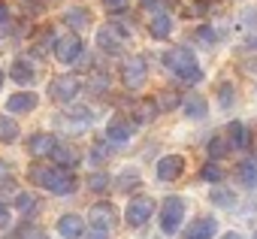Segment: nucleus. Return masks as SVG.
Returning <instances> with one entry per match:
<instances>
[{
	"label": "nucleus",
	"mask_w": 257,
	"mask_h": 239,
	"mask_svg": "<svg viewBox=\"0 0 257 239\" xmlns=\"http://www.w3.org/2000/svg\"><path fill=\"white\" fill-rule=\"evenodd\" d=\"M28 179H31L37 188L52 191V194H58V197H70V194L76 191V185H79L73 170H67V167H46V164H34V167L28 170Z\"/></svg>",
	"instance_id": "nucleus-1"
},
{
	"label": "nucleus",
	"mask_w": 257,
	"mask_h": 239,
	"mask_svg": "<svg viewBox=\"0 0 257 239\" xmlns=\"http://www.w3.org/2000/svg\"><path fill=\"white\" fill-rule=\"evenodd\" d=\"M164 64H167V70H170L179 82H185V85H197V82H203V70H200L194 52H188V49H182V46L164 52Z\"/></svg>",
	"instance_id": "nucleus-2"
},
{
	"label": "nucleus",
	"mask_w": 257,
	"mask_h": 239,
	"mask_svg": "<svg viewBox=\"0 0 257 239\" xmlns=\"http://www.w3.org/2000/svg\"><path fill=\"white\" fill-rule=\"evenodd\" d=\"M182 221H185V200L182 197H167L164 206H161V233L176 236Z\"/></svg>",
	"instance_id": "nucleus-3"
},
{
	"label": "nucleus",
	"mask_w": 257,
	"mask_h": 239,
	"mask_svg": "<svg viewBox=\"0 0 257 239\" xmlns=\"http://www.w3.org/2000/svg\"><path fill=\"white\" fill-rule=\"evenodd\" d=\"M149 79V64L143 55H134V58H127L121 64V85L124 88H131V91H140Z\"/></svg>",
	"instance_id": "nucleus-4"
},
{
	"label": "nucleus",
	"mask_w": 257,
	"mask_h": 239,
	"mask_svg": "<svg viewBox=\"0 0 257 239\" xmlns=\"http://www.w3.org/2000/svg\"><path fill=\"white\" fill-rule=\"evenodd\" d=\"M79 91H82V82H79V76H73V73L55 76V79L49 82V97L58 100V103H73Z\"/></svg>",
	"instance_id": "nucleus-5"
},
{
	"label": "nucleus",
	"mask_w": 257,
	"mask_h": 239,
	"mask_svg": "<svg viewBox=\"0 0 257 239\" xmlns=\"http://www.w3.org/2000/svg\"><path fill=\"white\" fill-rule=\"evenodd\" d=\"M152 215H155V200L143 197V194H137L131 203H127V209H124V221L131 227H143L146 221H152Z\"/></svg>",
	"instance_id": "nucleus-6"
},
{
	"label": "nucleus",
	"mask_w": 257,
	"mask_h": 239,
	"mask_svg": "<svg viewBox=\"0 0 257 239\" xmlns=\"http://www.w3.org/2000/svg\"><path fill=\"white\" fill-rule=\"evenodd\" d=\"M134 131H137V122H134L131 115H121L118 112V115L109 118V125H106V140L115 143V146H124L127 140L134 137Z\"/></svg>",
	"instance_id": "nucleus-7"
},
{
	"label": "nucleus",
	"mask_w": 257,
	"mask_h": 239,
	"mask_svg": "<svg viewBox=\"0 0 257 239\" xmlns=\"http://www.w3.org/2000/svg\"><path fill=\"white\" fill-rule=\"evenodd\" d=\"M55 58H58L61 64H76V61L82 58V40H79L76 31L55 40Z\"/></svg>",
	"instance_id": "nucleus-8"
},
{
	"label": "nucleus",
	"mask_w": 257,
	"mask_h": 239,
	"mask_svg": "<svg viewBox=\"0 0 257 239\" xmlns=\"http://www.w3.org/2000/svg\"><path fill=\"white\" fill-rule=\"evenodd\" d=\"M127 37H131L127 31H121L115 25H106V28L97 31V49L106 52V55H121V40H127Z\"/></svg>",
	"instance_id": "nucleus-9"
},
{
	"label": "nucleus",
	"mask_w": 257,
	"mask_h": 239,
	"mask_svg": "<svg viewBox=\"0 0 257 239\" xmlns=\"http://www.w3.org/2000/svg\"><path fill=\"white\" fill-rule=\"evenodd\" d=\"M185 173V158L182 155H164L158 161V179L161 182H176Z\"/></svg>",
	"instance_id": "nucleus-10"
},
{
	"label": "nucleus",
	"mask_w": 257,
	"mask_h": 239,
	"mask_svg": "<svg viewBox=\"0 0 257 239\" xmlns=\"http://www.w3.org/2000/svg\"><path fill=\"white\" fill-rule=\"evenodd\" d=\"M115 221H118V209H115L112 203L100 200V203H94V206H91V224H94V227L109 230V227H115Z\"/></svg>",
	"instance_id": "nucleus-11"
},
{
	"label": "nucleus",
	"mask_w": 257,
	"mask_h": 239,
	"mask_svg": "<svg viewBox=\"0 0 257 239\" xmlns=\"http://www.w3.org/2000/svg\"><path fill=\"white\" fill-rule=\"evenodd\" d=\"M37 103H40V97H37L34 91H19V94H13V97L7 100V112H13V115H28V112L37 109Z\"/></svg>",
	"instance_id": "nucleus-12"
},
{
	"label": "nucleus",
	"mask_w": 257,
	"mask_h": 239,
	"mask_svg": "<svg viewBox=\"0 0 257 239\" xmlns=\"http://www.w3.org/2000/svg\"><path fill=\"white\" fill-rule=\"evenodd\" d=\"M55 146H58V140H55L52 134H34V137L28 140V149H31L34 158H49V155L55 152Z\"/></svg>",
	"instance_id": "nucleus-13"
},
{
	"label": "nucleus",
	"mask_w": 257,
	"mask_h": 239,
	"mask_svg": "<svg viewBox=\"0 0 257 239\" xmlns=\"http://www.w3.org/2000/svg\"><path fill=\"white\" fill-rule=\"evenodd\" d=\"M10 76H13L19 85H34V82H37V70H34V64L25 61V58H16V61H13Z\"/></svg>",
	"instance_id": "nucleus-14"
},
{
	"label": "nucleus",
	"mask_w": 257,
	"mask_h": 239,
	"mask_svg": "<svg viewBox=\"0 0 257 239\" xmlns=\"http://www.w3.org/2000/svg\"><path fill=\"white\" fill-rule=\"evenodd\" d=\"M227 140H230V146L233 149H248L251 146V131H248V125H242V122H230L227 125Z\"/></svg>",
	"instance_id": "nucleus-15"
},
{
	"label": "nucleus",
	"mask_w": 257,
	"mask_h": 239,
	"mask_svg": "<svg viewBox=\"0 0 257 239\" xmlns=\"http://www.w3.org/2000/svg\"><path fill=\"white\" fill-rule=\"evenodd\" d=\"M58 233H61L64 239H82V233H85V221H82L79 215H61V221H58Z\"/></svg>",
	"instance_id": "nucleus-16"
},
{
	"label": "nucleus",
	"mask_w": 257,
	"mask_h": 239,
	"mask_svg": "<svg viewBox=\"0 0 257 239\" xmlns=\"http://www.w3.org/2000/svg\"><path fill=\"white\" fill-rule=\"evenodd\" d=\"M218 233V221L215 218H200L185 230V239H212Z\"/></svg>",
	"instance_id": "nucleus-17"
},
{
	"label": "nucleus",
	"mask_w": 257,
	"mask_h": 239,
	"mask_svg": "<svg viewBox=\"0 0 257 239\" xmlns=\"http://www.w3.org/2000/svg\"><path fill=\"white\" fill-rule=\"evenodd\" d=\"M158 112H161V109H158L155 100H137L134 109H131V118H134L137 125H149V122H155Z\"/></svg>",
	"instance_id": "nucleus-18"
},
{
	"label": "nucleus",
	"mask_w": 257,
	"mask_h": 239,
	"mask_svg": "<svg viewBox=\"0 0 257 239\" xmlns=\"http://www.w3.org/2000/svg\"><path fill=\"white\" fill-rule=\"evenodd\" d=\"M149 34H152L155 40H170V34H173V19H170V13H155L152 22H149Z\"/></svg>",
	"instance_id": "nucleus-19"
},
{
	"label": "nucleus",
	"mask_w": 257,
	"mask_h": 239,
	"mask_svg": "<svg viewBox=\"0 0 257 239\" xmlns=\"http://www.w3.org/2000/svg\"><path fill=\"white\" fill-rule=\"evenodd\" d=\"M182 109H185L188 118H200V122L209 115V103H206V97H200V94H194V97H182Z\"/></svg>",
	"instance_id": "nucleus-20"
},
{
	"label": "nucleus",
	"mask_w": 257,
	"mask_h": 239,
	"mask_svg": "<svg viewBox=\"0 0 257 239\" xmlns=\"http://www.w3.org/2000/svg\"><path fill=\"white\" fill-rule=\"evenodd\" d=\"M64 25L73 28V31H85V28H91V13L85 7H73V10L64 13Z\"/></svg>",
	"instance_id": "nucleus-21"
},
{
	"label": "nucleus",
	"mask_w": 257,
	"mask_h": 239,
	"mask_svg": "<svg viewBox=\"0 0 257 239\" xmlns=\"http://www.w3.org/2000/svg\"><path fill=\"white\" fill-rule=\"evenodd\" d=\"M52 158H55V164H58V167H67V170H73V167L82 161L79 149H73V146H55Z\"/></svg>",
	"instance_id": "nucleus-22"
},
{
	"label": "nucleus",
	"mask_w": 257,
	"mask_h": 239,
	"mask_svg": "<svg viewBox=\"0 0 257 239\" xmlns=\"http://www.w3.org/2000/svg\"><path fill=\"white\" fill-rule=\"evenodd\" d=\"M236 173H239V182L245 188H257V164L254 161H242Z\"/></svg>",
	"instance_id": "nucleus-23"
},
{
	"label": "nucleus",
	"mask_w": 257,
	"mask_h": 239,
	"mask_svg": "<svg viewBox=\"0 0 257 239\" xmlns=\"http://www.w3.org/2000/svg\"><path fill=\"white\" fill-rule=\"evenodd\" d=\"M19 140V125L10 115H0V143H16Z\"/></svg>",
	"instance_id": "nucleus-24"
},
{
	"label": "nucleus",
	"mask_w": 257,
	"mask_h": 239,
	"mask_svg": "<svg viewBox=\"0 0 257 239\" xmlns=\"http://www.w3.org/2000/svg\"><path fill=\"white\" fill-rule=\"evenodd\" d=\"M115 188H118L121 194H127V191H137V188H140V173H137V170H124V173L118 176Z\"/></svg>",
	"instance_id": "nucleus-25"
},
{
	"label": "nucleus",
	"mask_w": 257,
	"mask_h": 239,
	"mask_svg": "<svg viewBox=\"0 0 257 239\" xmlns=\"http://www.w3.org/2000/svg\"><path fill=\"white\" fill-rule=\"evenodd\" d=\"M16 209H19L22 215H31V212L40 209V200H37L34 194H16Z\"/></svg>",
	"instance_id": "nucleus-26"
},
{
	"label": "nucleus",
	"mask_w": 257,
	"mask_h": 239,
	"mask_svg": "<svg viewBox=\"0 0 257 239\" xmlns=\"http://www.w3.org/2000/svg\"><path fill=\"white\" fill-rule=\"evenodd\" d=\"M212 203L221 206V209H233V206H236L233 191H227V188H215V191H212Z\"/></svg>",
	"instance_id": "nucleus-27"
},
{
	"label": "nucleus",
	"mask_w": 257,
	"mask_h": 239,
	"mask_svg": "<svg viewBox=\"0 0 257 239\" xmlns=\"http://www.w3.org/2000/svg\"><path fill=\"white\" fill-rule=\"evenodd\" d=\"M155 103H158V109H179V106H182V97H179L176 91H164Z\"/></svg>",
	"instance_id": "nucleus-28"
},
{
	"label": "nucleus",
	"mask_w": 257,
	"mask_h": 239,
	"mask_svg": "<svg viewBox=\"0 0 257 239\" xmlns=\"http://www.w3.org/2000/svg\"><path fill=\"white\" fill-rule=\"evenodd\" d=\"M233 97H236L233 85H230V82H221V85H218V100H221V109H230V106H233Z\"/></svg>",
	"instance_id": "nucleus-29"
},
{
	"label": "nucleus",
	"mask_w": 257,
	"mask_h": 239,
	"mask_svg": "<svg viewBox=\"0 0 257 239\" xmlns=\"http://www.w3.org/2000/svg\"><path fill=\"white\" fill-rule=\"evenodd\" d=\"M227 152H230V149H227V140H224V137H212V140H209V158H212V161H215V158H224Z\"/></svg>",
	"instance_id": "nucleus-30"
},
{
	"label": "nucleus",
	"mask_w": 257,
	"mask_h": 239,
	"mask_svg": "<svg viewBox=\"0 0 257 239\" xmlns=\"http://www.w3.org/2000/svg\"><path fill=\"white\" fill-rule=\"evenodd\" d=\"M206 182H221L224 179V170H221V164H215V161H209L206 167H203V173H200Z\"/></svg>",
	"instance_id": "nucleus-31"
},
{
	"label": "nucleus",
	"mask_w": 257,
	"mask_h": 239,
	"mask_svg": "<svg viewBox=\"0 0 257 239\" xmlns=\"http://www.w3.org/2000/svg\"><path fill=\"white\" fill-rule=\"evenodd\" d=\"M88 188H91L94 194H103V191L109 188V176H106V173H91V179H88Z\"/></svg>",
	"instance_id": "nucleus-32"
},
{
	"label": "nucleus",
	"mask_w": 257,
	"mask_h": 239,
	"mask_svg": "<svg viewBox=\"0 0 257 239\" xmlns=\"http://www.w3.org/2000/svg\"><path fill=\"white\" fill-rule=\"evenodd\" d=\"M88 88H91V94H103V91L109 88V76H106V73H94V79H91Z\"/></svg>",
	"instance_id": "nucleus-33"
},
{
	"label": "nucleus",
	"mask_w": 257,
	"mask_h": 239,
	"mask_svg": "<svg viewBox=\"0 0 257 239\" xmlns=\"http://www.w3.org/2000/svg\"><path fill=\"white\" fill-rule=\"evenodd\" d=\"M242 28H257V7L242 13Z\"/></svg>",
	"instance_id": "nucleus-34"
},
{
	"label": "nucleus",
	"mask_w": 257,
	"mask_h": 239,
	"mask_svg": "<svg viewBox=\"0 0 257 239\" xmlns=\"http://www.w3.org/2000/svg\"><path fill=\"white\" fill-rule=\"evenodd\" d=\"M197 40H200V43H206V46H212V43H215L218 37H215V34L209 31V28H197Z\"/></svg>",
	"instance_id": "nucleus-35"
},
{
	"label": "nucleus",
	"mask_w": 257,
	"mask_h": 239,
	"mask_svg": "<svg viewBox=\"0 0 257 239\" xmlns=\"http://www.w3.org/2000/svg\"><path fill=\"white\" fill-rule=\"evenodd\" d=\"M106 158H109V152H106V146H103V143H100V146H94V152H91V161H94V164H103Z\"/></svg>",
	"instance_id": "nucleus-36"
},
{
	"label": "nucleus",
	"mask_w": 257,
	"mask_h": 239,
	"mask_svg": "<svg viewBox=\"0 0 257 239\" xmlns=\"http://www.w3.org/2000/svg\"><path fill=\"white\" fill-rule=\"evenodd\" d=\"M82 239H109V230H103V227H91V233H82Z\"/></svg>",
	"instance_id": "nucleus-37"
},
{
	"label": "nucleus",
	"mask_w": 257,
	"mask_h": 239,
	"mask_svg": "<svg viewBox=\"0 0 257 239\" xmlns=\"http://www.w3.org/2000/svg\"><path fill=\"white\" fill-rule=\"evenodd\" d=\"M103 7H106L109 13H121V10L127 7V0H103Z\"/></svg>",
	"instance_id": "nucleus-38"
},
{
	"label": "nucleus",
	"mask_w": 257,
	"mask_h": 239,
	"mask_svg": "<svg viewBox=\"0 0 257 239\" xmlns=\"http://www.w3.org/2000/svg\"><path fill=\"white\" fill-rule=\"evenodd\" d=\"M143 10H152V13H164V0H143Z\"/></svg>",
	"instance_id": "nucleus-39"
},
{
	"label": "nucleus",
	"mask_w": 257,
	"mask_h": 239,
	"mask_svg": "<svg viewBox=\"0 0 257 239\" xmlns=\"http://www.w3.org/2000/svg\"><path fill=\"white\" fill-rule=\"evenodd\" d=\"M25 239H49V236H46V230H40V227H28V230H25Z\"/></svg>",
	"instance_id": "nucleus-40"
},
{
	"label": "nucleus",
	"mask_w": 257,
	"mask_h": 239,
	"mask_svg": "<svg viewBox=\"0 0 257 239\" xmlns=\"http://www.w3.org/2000/svg\"><path fill=\"white\" fill-rule=\"evenodd\" d=\"M7 224H10V209L0 203V227H7Z\"/></svg>",
	"instance_id": "nucleus-41"
},
{
	"label": "nucleus",
	"mask_w": 257,
	"mask_h": 239,
	"mask_svg": "<svg viewBox=\"0 0 257 239\" xmlns=\"http://www.w3.org/2000/svg\"><path fill=\"white\" fill-rule=\"evenodd\" d=\"M10 19V7L7 4H0V22H7Z\"/></svg>",
	"instance_id": "nucleus-42"
},
{
	"label": "nucleus",
	"mask_w": 257,
	"mask_h": 239,
	"mask_svg": "<svg viewBox=\"0 0 257 239\" xmlns=\"http://www.w3.org/2000/svg\"><path fill=\"white\" fill-rule=\"evenodd\" d=\"M221 239H242V236H239V233H224Z\"/></svg>",
	"instance_id": "nucleus-43"
},
{
	"label": "nucleus",
	"mask_w": 257,
	"mask_h": 239,
	"mask_svg": "<svg viewBox=\"0 0 257 239\" xmlns=\"http://www.w3.org/2000/svg\"><path fill=\"white\" fill-rule=\"evenodd\" d=\"M4 79H7V73H4V67H0V88H4Z\"/></svg>",
	"instance_id": "nucleus-44"
},
{
	"label": "nucleus",
	"mask_w": 257,
	"mask_h": 239,
	"mask_svg": "<svg viewBox=\"0 0 257 239\" xmlns=\"http://www.w3.org/2000/svg\"><path fill=\"white\" fill-rule=\"evenodd\" d=\"M4 170H7V164H4V161H0V176H4Z\"/></svg>",
	"instance_id": "nucleus-45"
},
{
	"label": "nucleus",
	"mask_w": 257,
	"mask_h": 239,
	"mask_svg": "<svg viewBox=\"0 0 257 239\" xmlns=\"http://www.w3.org/2000/svg\"><path fill=\"white\" fill-rule=\"evenodd\" d=\"M254 239H257V230H254Z\"/></svg>",
	"instance_id": "nucleus-46"
},
{
	"label": "nucleus",
	"mask_w": 257,
	"mask_h": 239,
	"mask_svg": "<svg viewBox=\"0 0 257 239\" xmlns=\"http://www.w3.org/2000/svg\"><path fill=\"white\" fill-rule=\"evenodd\" d=\"M203 4H206V0H203Z\"/></svg>",
	"instance_id": "nucleus-47"
}]
</instances>
